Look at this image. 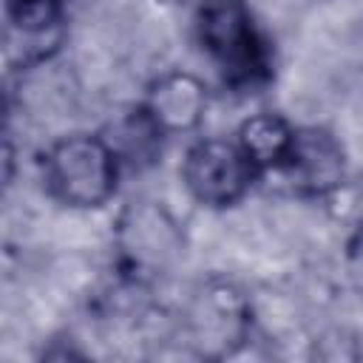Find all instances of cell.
<instances>
[{"label": "cell", "mask_w": 363, "mask_h": 363, "mask_svg": "<svg viewBox=\"0 0 363 363\" xmlns=\"http://www.w3.org/2000/svg\"><path fill=\"white\" fill-rule=\"evenodd\" d=\"M193 31L199 48L230 91L252 94L272 82V40L244 0H201Z\"/></svg>", "instance_id": "6da1fadb"}, {"label": "cell", "mask_w": 363, "mask_h": 363, "mask_svg": "<svg viewBox=\"0 0 363 363\" xmlns=\"http://www.w3.org/2000/svg\"><path fill=\"white\" fill-rule=\"evenodd\" d=\"M48 193L74 210H94L113 199L122 162L102 133H71L40 156Z\"/></svg>", "instance_id": "7a4b0ae2"}, {"label": "cell", "mask_w": 363, "mask_h": 363, "mask_svg": "<svg viewBox=\"0 0 363 363\" xmlns=\"http://www.w3.org/2000/svg\"><path fill=\"white\" fill-rule=\"evenodd\" d=\"M182 179L199 204L210 210H227L252 190V184L261 179V170L244 153L238 139L210 136L187 147Z\"/></svg>", "instance_id": "3957f363"}, {"label": "cell", "mask_w": 363, "mask_h": 363, "mask_svg": "<svg viewBox=\"0 0 363 363\" xmlns=\"http://www.w3.org/2000/svg\"><path fill=\"white\" fill-rule=\"evenodd\" d=\"M182 233L170 213L156 201L130 204L116 224L119 267L133 281H150L182 255Z\"/></svg>", "instance_id": "277c9868"}, {"label": "cell", "mask_w": 363, "mask_h": 363, "mask_svg": "<svg viewBox=\"0 0 363 363\" xmlns=\"http://www.w3.org/2000/svg\"><path fill=\"white\" fill-rule=\"evenodd\" d=\"M281 176L298 196L323 199L335 193L346 179V156L340 142L326 128H298L289 162Z\"/></svg>", "instance_id": "5b68a950"}, {"label": "cell", "mask_w": 363, "mask_h": 363, "mask_svg": "<svg viewBox=\"0 0 363 363\" xmlns=\"http://www.w3.org/2000/svg\"><path fill=\"white\" fill-rule=\"evenodd\" d=\"M250 329V312L238 292L230 286L207 289L196 301L190 312V332L193 346H199L201 354H224L235 343L247 337Z\"/></svg>", "instance_id": "8992f818"}, {"label": "cell", "mask_w": 363, "mask_h": 363, "mask_svg": "<svg viewBox=\"0 0 363 363\" xmlns=\"http://www.w3.org/2000/svg\"><path fill=\"white\" fill-rule=\"evenodd\" d=\"M153 122L167 133H190L201 125L207 111V88L196 74L167 71L147 85L142 99Z\"/></svg>", "instance_id": "52a82bcc"}, {"label": "cell", "mask_w": 363, "mask_h": 363, "mask_svg": "<svg viewBox=\"0 0 363 363\" xmlns=\"http://www.w3.org/2000/svg\"><path fill=\"white\" fill-rule=\"evenodd\" d=\"M295 125L286 122L281 113H255L241 122L238 128V145L252 159V164L264 173H281L289 162L292 145H295Z\"/></svg>", "instance_id": "ba28073f"}, {"label": "cell", "mask_w": 363, "mask_h": 363, "mask_svg": "<svg viewBox=\"0 0 363 363\" xmlns=\"http://www.w3.org/2000/svg\"><path fill=\"white\" fill-rule=\"evenodd\" d=\"M111 147L116 150L122 167H147L159 159L162 145L167 139V133L153 122V116L147 113V108L139 102L133 105L128 113H122L105 133H102Z\"/></svg>", "instance_id": "9c48e42d"}, {"label": "cell", "mask_w": 363, "mask_h": 363, "mask_svg": "<svg viewBox=\"0 0 363 363\" xmlns=\"http://www.w3.org/2000/svg\"><path fill=\"white\" fill-rule=\"evenodd\" d=\"M6 17L23 37L40 40L60 28L65 17V0H6Z\"/></svg>", "instance_id": "30bf717a"}, {"label": "cell", "mask_w": 363, "mask_h": 363, "mask_svg": "<svg viewBox=\"0 0 363 363\" xmlns=\"http://www.w3.org/2000/svg\"><path fill=\"white\" fill-rule=\"evenodd\" d=\"M343 267L349 275V284L363 295V221L349 233L343 247Z\"/></svg>", "instance_id": "8fae6325"}]
</instances>
